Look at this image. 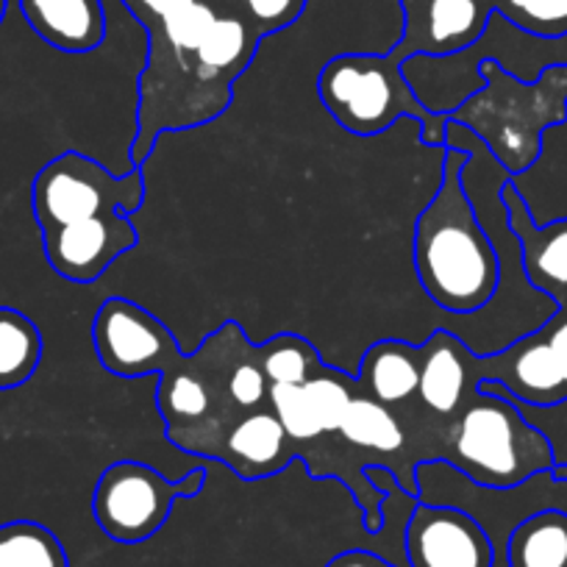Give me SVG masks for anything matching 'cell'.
<instances>
[{
    "mask_svg": "<svg viewBox=\"0 0 567 567\" xmlns=\"http://www.w3.org/2000/svg\"><path fill=\"white\" fill-rule=\"evenodd\" d=\"M20 12L42 42L62 53H92L106 40L101 0H20Z\"/></svg>",
    "mask_w": 567,
    "mask_h": 567,
    "instance_id": "ffe728a7",
    "label": "cell"
},
{
    "mask_svg": "<svg viewBox=\"0 0 567 567\" xmlns=\"http://www.w3.org/2000/svg\"><path fill=\"white\" fill-rule=\"evenodd\" d=\"M478 73L484 90L449 120L465 125L512 176H520L543 154L545 131L567 120V68H548L534 84L517 81L493 59L478 64Z\"/></svg>",
    "mask_w": 567,
    "mask_h": 567,
    "instance_id": "3957f363",
    "label": "cell"
},
{
    "mask_svg": "<svg viewBox=\"0 0 567 567\" xmlns=\"http://www.w3.org/2000/svg\"><path fill=\"white\" fill-rule=\"evenodd\" d=\"M145 204L140 167L114 176L92 156L64 151L48 162L31 184V212L40 231L103 215H134Z\"/></svg>",
    "mask_w": 567,
    "mask_h": 567,
    "instance_id": "52a82bcc",
    "label": "cell"
},
{
    "mask_svg": "<svg viewBox=\"0 0 567 567\" xmlns=\"http://www.w3.org/2000/svg\"><path fill=\"white\" fill-rule=\"evenodd\" d=\"M298 454H301V445L292 443L290 434L284 432L281 420L276 417V412L265 406L243 414L231 425V432H228L217 460L226 462L239 478L254 482V478L276 476Z\"/></svg>",
    "mask_w": 567,
    "mask_h": 567,
    "instance_id": "ac0fdd59",
    "label": "cell"
},
{
    "mask_svg": "<svg viewBox=\"0 0 567 567\" xmlns=\"http://www.w3.org/2000/svg\"><path fill=\"white\" fill-rule=\"evenodd\" d=\"M0 567H70L62 539L37 520L0 523Z\"/></svg>",
    "mask_w": 567,
    "mask_h": 567,
    "instance_id": "d4e9b609",
    "label": "cell"
},
{
    "mask_svg": "<svg viewBox=\"0 0 567 567\" xmlns=\"http://www.w3.org/2000/svg\"><path fill=\"white\" fill-rule=\"evenodd\" d=\"M92 346L106 373L145 379L165 373L184 359L173 331L156 315L128 298H106L92 320Z\"/></svg>",
    "mask_w": 567,
    "mask_h": 567,
    "instance_id": "9c48e42d",
    "label": "cell"
},
{
    "mask_svg": "<svg viewBox=\"0 0 567 567\" xmlns=\"http://www.w3.org/2000/svg\"><path fill=\"white\" fill-rule=\"evenodd\" d=\"M487 59L498 62L523 84H534L548 68H567V34H532L501 12H493L484 34L471 48L449 56H409L401 70L406 84L429 112L451 117L467 97L484 90L478 64Z\"/></svg>",
    "mask_w": 567,
    "mask_h": 567,
    "instance_id": "277c9868",
    "label": "cell"
},
{
    "mask_svg": "<svg viewBox=\"0 0 567 567\" xmlns=\"http://www.w3.org/2000/svg\"><path fill=\"white\" fill-rule=\"evenodd\" d=\"M437 462L482 489H517L554 467L548 440L504 395L476 390L443 429Z\"/></svg>",
    "mask_w": 567,
    "mask_h": 567,
    "instance_id": "7a4b0ae2",
    "label": "cell"
},
{
    "mask_svg": "<svg viewBox=\"0 0 567 567\" xmlns=\"http://www.w3.org/2000/svg\"><path fill=\"white\" fill-rule=\"evenodd\" d=\"M259 353V364L265 379L272 384H307L309 379L323 370V359H320L318 348L301 334L284 331V334L270 337L265 346L256 348Z\"/></svg>",
    "mask_w": 567,
    "mask_h": 567,
    "instance_id": "484cf974",
    "label": "cell"
},
{
    "mask_svg": "<svg viewBox=\"0 0 567 567\" xmlns=\"http://www.w3.org/2000/svg\"><path fill=\"white\" fill-rule=\"evenodd\" d=\"M123 3L142 25H148L154 20H162L167 14L178 12V9L189 7L193 0H123Z\"/></svg>",
    "mask_w": 567,
    "mask_h": 567,
    "instance_id": "4dcf8cb0",
    "label": "cell"
},
{
    "mask_svg": "<svg viewBox=\"0 0 567 567\" xmlns=\"http://www.w3.org/2000/svg\"><path fill=\"white\" fill-rule=\"evenodd\" d=\"M204 467L173 482L145 462H112L95 484L92 515L109 539L120 545H140L159 534L176 501L195 498L204 489Z\"/></svg>",
    "mask_w": 567,
    "mask_h": 567,
    "instance_id": "ba28073f",
    "label": "cell"
},
{
    "mask_svg": "<svg viewBox=\"0 0 567 567\" xmlns=\"http://www.w3.org/2000/svg\"><path fill=\"white\" fill-rule=\"evenodd\" d=\"M42 362V334L29 315L0 307V390L31 381Z\"/></svg>",
    "mask_w": 567,
    "mask_h": 567,
    "instance_id": "603a6c76",
    "label": "cell"
},
{
    "mask_svg": "<svg viewBox=\"0 0 567 567\" xmlns=\"http://www.w3.org/2000/svg\"><path fill=\"white\" fill-rule=\"evenodd\" d=\"M309 0H243V14L254 23L261 37H270L281 29H290L303 14Z\"/></svg>",
    "mask_w": 567,
    "mask_h": 567,
    "instance_id": "f546056e",
    "label": "cell"
},
{
    "mask_svg": "<svg viewBox=\"0 0 567 567\" xmlns=\"http://www.w3.org/2000/svg\"><path fill=\"white\" fill-rule=\"evenodd\" d=\"M493 9L515 25H520L523 31H532V34H567L565 0H493Z\"/></svg>",
    "mask_w": 567,
    "mask_h": 567,
    "instance_id": "f1b7e54d",
    "label": "cell"
},
{
    "mask_svg": "<svg viewBox=\"0 0 567 567\" xmlns=\"http://www.w3.org/2000/svg\"><path fill=\"white\" fill-rule=\"evenodd\" d=\"M543 334L548 340L550 353H554L556 364H559L561 375L567 381V312H556L548 323L543 326Z\"/></svg>",
    "mask_w": 567,
    "mask_h": 567,
    "instance_id": "1f68e13d",
    "label": "cell"
},
{
    "mask_svg": "<svg viewBox=\"0 0 567 567\" xmlns=\"http://www.w3.org/2000/svg\"><path fill=\"white\" fill-rule=\"evenodd\" d=\"M401 59L386 53H340L320 68L318 95L348 134H384L395 120L412 117L425 148H445L449 117L432 114L406 84Z\"/></svg>",
    "mask_w": 567,
    "mask_h": 567,
    "instance_id": "5b68a950",
    "label": "cell"
},
{
    "mask_svg": "<svg viewBox=\"0 0 567 567\" xmlns=\"http://www.w3.org/2000/svg\"><path fill=\"white\" fill-rule=\"evenodd\" d=\"M326 567H398V565H392V561L384 559V556L373 554V550L351 548L337 554L334 559H329V565Z\"/></svg>",
    "mask_w": 567,
    "mask_h": 567,
    "instance_id": "d6a6232c",
    "label": "cell"
},
{
    "mask_svg": "<svg viewBox=\"0 0 567 567\" xmlns=\"http://www.w3.org/2000/svg\"><path fill=\"white\" fill-rule=\"evenodd\" d=\"M403 12L401 40L392 53L409 56H449L465 51L484 34L493 9L478 0H398Z\"/></svg>",
    "mask_w": 567,
    "mask_h": 567,
    "instance_id": "7c38bea8",
    "label": "cell"
},
{
    "mask_svg": "<svg viewBox=\"0 0 567 567\" xmlns=\"http://www.w3.org/2000/svg\"><path fill=\"white\" fill-rule=\"evenodd\" d=\"M223 9L215 0H193L189 7L154 20L145 25L148 31V53L156 56H193L198 53L200 42L212 31Z\"/></svg>",
    "mask_w": 567,
    "mask_h": 567,
    "instance_id": "cb8c5ba5",
    "label": "cell"
},
{
    "mask_svg": "<svg viewBox=\"0 0 567 567\" xmlns=\"http://www.w3.org/2000/svg\"><path fill=\"white\" fill-rule=\"evenodd\" d=\"M357 390L390 409L417 401L420 346L406 340H379L364 351L357 370Z\"/></svg>",
    "mask_w": 567,
    "mask_h": 567,
    "instance_id": "44dd1931",
    "label": "cell"
},
{
    "mask_svg": "<svg viewBox=\"0 0 567 567\" xmlns=\"http://www.w3.org/2000/svg\"><path fill=\"white\" fill-rule=\"evenodd\" d=\"M237 323H226L176 368L159 375L156 406L165 417L167 440L189 454L220 456L231 425L243 414L228 398V357Z\"/></svg>",
    "mask_w": 567,
    "mask_h": 567,
    "instance_id": "8992f818",
    "label": "cell"
},
{
    "mask_svg": "<svg viewBox=\"0 0 567 567\" xmlns=\"http://www.w3.org/2000/svg\"><path fill=\"white\" fill-rule=\"evenodd\" d=\"M357 395V379L342 370L323 364L307 384H272L270 409L281 420L292 443L307 445L326 434H340L342 420Z\"/></svg>",
    "mask_w": 567,
    "mask_h": 567,
    "instance_id": "4fadbf2b",
    "label": "cell"
},
{
    "mask_svg": "<svg viewBox=\"0 0 567 567\" xmlns=\"http://www.w3.org/2000/svg\"><path fill=\"white\" fill-rule=\"evenodd\" d=\"M506 559L509 567H567V512L539 509L517 523Z\"/></svg>",
    "mask_w": 567,
    "mask_h": 567,
    "instance_id": "7402d4cb",
    "label": "cell"
},
{
    "mask_svg": "<svg viewBox=\"0 0 567 567\" xmlns=\"http://www.w3.org/2000/svg\"><path fill=\"white\" fill-rule=\"evenodd\" d=\"M409 567H495L489 534L471 512L414 501L403 528Z\"/></svg>",
    "mask_w": 567,
    "mask_h": 567,
    "instance_id": "30bf717a",
    "label": "cell"
},
{
    "mask_svg": "<svg viewBox=\"0 0 567 567\" xmlns=\"http://www.w3.org/2000/svg\"><path fill=\"white\" fill-rule=\"evenodd\" d=\"M228 398L239 414L270 406V381L265 379L256 346H250L243 329H234L231 357H228Z\"/></svg>",
    "mask_w": 567,
    "mask_h": 567,
    "instance_id": "4316f807",
    "label": "cell"
},
{
    "mask_svg": "<svg viewBox=\"0 0 567 567\" xmlns=\"http://www.w3.org/2000/svg\"><path fill=\"white\" fill-rule=\"evenodd\" d=\"M478 353L471 351L454 331L437 329L420 346L417 403L449 425L462 406L476 395Z\"/></svg>",
    "mask_w": 567,
    "mask_h": 567,
    "instance_id": "2e32d148",
    "label": "cell"
},
{
    "mask_svg": "<svg viewBox=\"0 0 567 567\" xmlns=\"http://www.w3.org/2000/svg\"><path fill=\"white\" fill-rule=\"evenodd\" d=\"M261 34L243 9H223L198 48V79L223 109L231 103L234 79L254 62Z\"/></svg>",
    "mask_w": 567,
    "mask_h": 567,
    "instance_id": "d6986e66",
    "label": "cell"
},
{
    "mask_svg": "<svg viewBox=\"0 0 567 567\" xmlns=\"http://www.w3.org/2000/svg\"><path fill=\"white\" fill-rule=\"evenodd\" d=\"M471 156L443 148V178L414 220L412 259L420 287L449 315H476L501 287V254L465 184Z\"/></svg>",
    "mask_w": 567,
    "mask_h": 567,
    "instance_id": "6da1fadb",
    "label": "cell"
},
{
    "mask_svg": "<svg viewBox=\"0 0 567 567\" xmlns=\"http://www.w3.org/2000/svg\"><path fill=\"white\" fill-rule=\"evenodd\" d=\"M340 437L351 449L373 456V465H384L386 471L395 473L403 493L420 498L417 476H414L417 460H414L412 437H409L406 425L398 417L395 409L384 406V403L373 401V398L362 395L357 390L351 409H348L346 420H342Z\"/></svg>",
    "mask_w": 567,
    "mask_h": 567,
    "instance_id": "e0dca14e",
    "label": "cell"
},
{
    "mask_svg": "<svg viewBox=\"0 0 567 567\" xmlns=\"http://www.w3.org/2000/svg\"><path fill=\"white\" fill-rule=\"evenodd\" d=\"M476 373L478 381H498L512 398L534 406H548L567 398V381L550 353L543 326L489 357H478Z\"/></svg>",
    "mask_w": 567,
    "mask_h": 567,
    "instance_id": "9a60e30c",
    "label": "cell"
},
{
    "mask_svg": "<svg viewBox=\"0 0 567 567\" xmlns=\"http://www.w3.org/2000/svg\"><path fill=\"white\" fill-rule=\"evenodd\" d=\"M478 390L509 398L520 409L526 423L534 425L548 440L550 451H554V465H567V398L559 403H548V406H534V403H523L517 398H512L498 381H478Z\"/></svg>",
    "mask_w": 567,
    "mask_h": 567,
    "instance_id": "83f0119b",
    "label": "cell"
},
{
    "mask_svg": "<svg viewBox=\"0 0 567 567\" xmlns=\"http://www.w3.org/2000/svg\"><path fill=\"white\" fill-rule=\"evenodd\" d=\"M7 9H9V0H0V23L7 18Z\"/></svg>",
    "mask_w": 567,
    "mask_h": 567,
    "instance_id": "836d02e7",
    "label": "cell"
},
{
    "mask_svg": "<svg viewBox=\"0 0 567 567\" xmlns=\"http://www.w3.org/2000/svg\"><path fill=\"white\" fill-rule=\"evenodd\" d=\"M140 234L128 215H103L42 231V250L53 270L73 284H92L123 254L136 248Z\"/></svg>",
    "mask_w": 567,
    "mask_h": 567,
    "instance_id": "8fae6325",
    "label": "cell"
},
{
    "mask_svg": "<svg viewBox=\"0 0 567 567\" xmlns=\"http://www.w3.org/2000/svg\"><path fill=\"white\" fill-rule=\"evenodd\" d=\"M501 204L520 245V265L528 287L548 296L559 312H567V217L537 226L512 178L501 187Z\"/></svg>",
    "mask_w": 567,
    "mask_h": 567,
    "instance_id": "5bb4252c",
    "label": "cell"
}]
</instances>
